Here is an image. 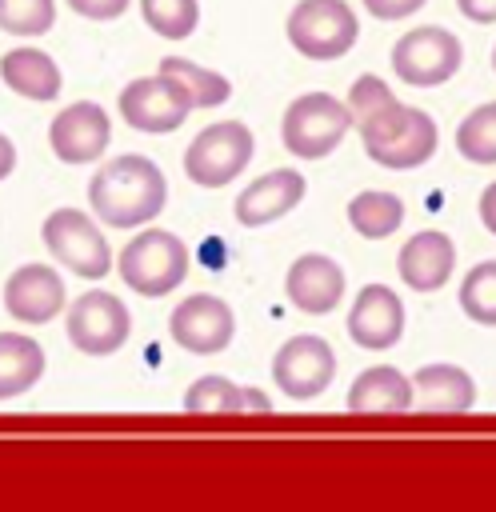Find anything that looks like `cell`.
<instances>
[{
	"label": "cell",
	"mask_w": 496,
	"mask_h": 512,
	"mask_svg": "<svg viewBox=\"0 0 496 512\" xmlns=\"http://www.w3.org/2000/svg\"><path fill=\"white\" fill-rule=\"evenodd\" d=\"M88 204H92L96 220H104L112 228H140L164 212L168 180L156 160L128 152V156H116L96 168V176L88 180Z\"/></svg>",
	"instance_id": "6da1fadb"
},
{
	"label": "cell",
	"mask_w": 496,
	"mask_h": 512,
	"mask_svg": "<svg viewBox=\"0 0 496 512\" xmlns=\"http://www.w3.org/2000/svg\"><path fill=\"white\" fill-rule=\"evenodd\" d=\"M116 268H120V280L132 292L156 300V296H168L172 288L184 284V276H188V248L168 228H144V232H136L120 248Z\"/></svg>",
	"instance_id": "7a4b0ae2"
},
{
	"label": "cell",
	"mask_w": 496,
	"mask_h": 512,
	"mask_svg": "<svg viewBox=\"0 0 496 512\" xmlns=\"http://www.w3.org/2000/svg\"><path fill=\"white\" fill-rule=\"evenodd\" d=\"M352 128V112L332 92H304L284 108L280 140L296 160H324Z\"/></svg>",
	"instance_id": "3957f363"
},
{
	"label": "cell",
	"mask_w": 496,
	"mask_h": 512,
	"mask_svg": "<svg viewBox=\"0 0 496 512\" xmlns=\"http://www.w3.org/2000/svg\"><path fill=\"white\" fill-rule=\"evenodd\" d=\"M252 148H256V140L244 120H216V124L200 128L192 136V144L184 148V172L200 188H224L248 168Z\"/></svg>",
	"instance_id": "277c9868"
},
{
	"label": "cell",
	"mask_w": 496,
	"mask_h": 512,
	"mask_svg": "<svg viewBox=\"0 0 496 512\" xmlns=\"http://www.w3.org/2000/svg\"><path fill=\"white\" fill-rule=\"evenodd\" d=\"M44 248L80 280H104L112 272V248L100 224L80 208H52L40 224Z\"/></svg>",
	"instance_id": "5b68a950"
},
{
	"label": "cell",
	"mask_w": 496,
	"mask_h": 512,
	"mask_svg": "<svg viewBox=\"0 0 496 512\" xmlns=\"http://www.w3.org/2000/svg\"><path fill=\"white\" fill-rule=\"evenodd\" d=\"M288 44L308 60H340L360 36V20L344 0H300L288 12Z\"/></svg>",
	"instance_id": "8992f818"
},
{
	"label": "cell",
	"mask_w": 496,
	"mask_h": 512,
	"mask_svg": "<svg viewBox=\"0 0 496 512\" xmlns=\"http://www.w3.org/2000/svg\"><path fill=\"white\" fill-rule=\"evenodd\" d=\"M460 64H464V48L456 32L440 24H420L392 44V72L412 88H436L452 80Z\"/></svg>",
	"instance_id": "52a82bcc"
},
{
	"label": "cell",
	"mask_w": 496,
	"mask_h": 512,
	"mask_svg": "<svg viewBox=\"0 0 496 512\" xmlns=\"http://www.w3.org/2000/svg\"><path fill=\"white\" fill-rule=\"evenodd\" d=\"M68 340L76 352L84 356H112L124 348L128 332H132V316H128V304L104 288H92L84 296L72 300L68 308Z\"/></svg>",
	"instance_id": "ba28073f"
},
{
	"label": "cell",
	"mask_w": 496,
	"mask_h": 512,
	"mask_svg": "<svg viewBox=\"0 0 496 512\" xmlns=\"http://www.w3.org/2000/svg\"><path fill=\"white\" fill-rule=\"evenodd\" d=\"M272 380L288 400H316L336 380V352L324 336H288L272 356Z\"/></svg>",
	"instance_id": "9c48e42d"
},
{
	"label": "cell",
	"mask_w": 496,
	"mask_h": 512,
	"mask_svg": "<svg viewBox=\"0 0 496 512\" xmlns=\"http://www.w3.org/2000/svg\"><path fill=\"white\" fill-rule=\"evenodd\" d=\"M188 112H192V100H188L184 88H180L172 76H164V72L140 76V80L124 84V92H120V116H124V124L136 128V132H152V136L176 132V128L188 120Z\"/></svg>",
	"instance_id": "30bf717a"
},
{
	"label": "cell",
	"mask_w": 496,
	"mask_h": 512,
	"mask_svg": "<svg viewBox=\"0 0 496 512\" xmlns=\"http://www.w3.org/2000/svg\"><path fill=\"white\" fill-rule=\"evenodd\" d=\"M168 332L172 340L184 348V352H196V356H212V352H224L236 336V316L228 308V300L212 296V292H192L184 296L172 316H168Z\"/></svg>",
	"instance_id": "8fae6325"
},
{
	"label": "cell",
	"mask_w": 496,
	"mask_h": 512,
	"mask_svg": "<svg viewBox=\"0 0 496 512\" xmlns=\"http://www.w3.org/2000/svg\"><path fill=\"white\" fill-rule=\"evenodd\" d=\"M112 140V120L96 100H76L48 124V144L64 164H92Z\"/></svg>",
	"instance_id": "7c38bea8"
},
{
	"label": "cell",
	"mask_w": 496,
	"mask_h": 512,
	"mask_svg": "<svg viewBox=\"0 0 496 512\" xmlns=\"http://www.w3.org/2000/svg\"><path fill=\"white\" fill-rule=\"evenodd\" d=\"M64 300H68L64 280L48 264H20L4 280V308L20 324H48V320H56L64 312Z\"/></svg>",
	"instance_id": "4fadbf2b"
},
{
	"label": "cell",
	"mask_w": 496,
	"mask_h": 512,
	"mask_svg": "<svg viewBox=\"0 0 496 512\" xmlns=\"http://www.w3.org/2000/svg\"><path fill=\"white\" fill-rule=\"evenodd\" d=\"M348 336L368 352H388L404 336V300L384 284H364L348 308Z\"/></svg>",
	"instance_id": "5bb4252c"
},
{
	"label": "cell",
	"mask_w": 496,
	"mask_h": 512,
	"mask_svg": "<svg viewBox=\"0 0 496 512\" xmlns=\"http://www.w3.org/2000/svg\"><path fill=\"white\" fill-rule=\"evenodd\" d=\"M288 300L308 316H328L344 296V268L324 252H304L288 264L284 276Z\"/></svg>",
	"instance_id": "9a60e30c"
},
{
	"label": "cell",
	"mask_w": 496,
	"mask_h": 512,
	"mask_svg": "<svg viewBox=\"0 0 496 512\" xmlns=\"http://www.w3.org/2000/svg\"><path fill=\"white\" fill-rule=\"evenodd\" d=\"M308 184L296 168H272L264 176H256L240 196H236V220L244 228H264L280 216H288L300 200H304Z\"/></svg>",
	"instance_id": "2e32d148"
},
{
	"label": "cell",
	"mask_w": 496,
	"mask_h": 512,
	"mask_svg": "<svg viewBox=\"0 0 496 512\" xmlns=\"http://www.w3.org/2000/svg\"><path fill=\"white\" fill-rule=\"evenodd\" d=\"M452 268H456V244H452V236L440 232V228H424V232L408 236L404 248H400V256H396L400 280H404L408 288H416V292H436V288H444L448 276H452Z\"/></svg>",
	"instance_id": "e0dca14e"
},
{
	"label": "cell",
	"mask_w": 496,
	"mask_h": 512,
	"mask_svg": "<svg viewBox=\"0 0 496 512\" xmlns=\"http://www.w3.org/2000/svg\"><path fill=\"white\" fill-rule=\"evenodd\" d=\"M436 144H440L436 120H432L424 108H408L404 120H400V128H392V132H388L384 140H376V144H364V152H368L376 164H384V168H392V172H404V168L428 164L432 152H436Z\"/></svg>",
	"instance_id": "ac0fdd59"
},
{
	"label": "cell",
	"mask_w": 496,
	"mask_h": 512,
	"mask_svg": "<svg viewBox=\"0 0 496 512\" xmlns=\"http://www.w3.org/2000/svg\"><path fill=\"white\" fill-rule=\"evenodd\" d=\"M344 104H348L352 128L360 132L364 144L384 140L392 128H400V120H404V112H408V104H400V100L392 96V88H388L380 76H372V72H364V76L352 80Z\"/></svg>",
	"instance_id": "d6986e66"
},
{
	"label": "cell",
	"mask_w": 496,
	"mask_h": 512,
	"mask_svg": "<svg viewBox=\"0 0 496 512\" xmlns=\"http://www.w3.org/2000/svg\"><path fill=\"white\" fill-rule=\"evenodd\" d=\"M412 380V404L424 412H468L476 404V380L460 364H424Z\"/></svg>",
	"instance_id": "ffe728a7"
},
{
	"label": "cell",
	"mask_w": 496,
	"mask_h": 512,
	"mask_svg": "<svg viewBox=\"0 0 496 512\" xmlns=\"http://www.w3.org/2000/svg\"><path fill=\"white\" fill-rule=\"evenodd\" d=\"M0 76H4V84H8L16 96L40 100V104H44V100H56L60 88H64L56 60H52L48 52H40V48H8V52L0 56Z\"/></svg>",
	"instance_id": "44dd1931"
},
{
	"label": "cell",
	"mask_w": 496,
	"mask_h": 512,
	"mask_svg": "<svg viewBox=\"0 0 496 512\" xmlns=\"http://www.w3.org/2000/svg\"><path fill=\"white\" fill-rule=\"evenodd\" d=\"M352 412H408L412 408V380L392 364L364 368L348 388Z\"/></svg>",
	"instance_id": "7402d4cb"
},
{
	"label": "cell",
	"mask_w": 496,
	"mask_h": 512,
	"mask_svg": "<svg viewBox=\"0 0 496 512\" xmlns=\"http://www.w3.org/2000/svg\"><path fill=\"white\" fill-rule=\"evenodd\" d=\"M44 348L24 332H0V400L24 396L44 376Z\"/></svg>",
	"instance_id": "603a6c76"
},
{
	"label": "cell",
	"mask_w": 496,
	"mask_h": 512,
	"mask_svg": "<svg viewBox=\"0 0 496 512\" xmlns=\"http://www.w3.org/2000/svg\"><path fill=\"white\" fill-rule=\"evenodd\" d=\"M348 224L364 240H384L404 224V200L396 192H380V188L356 192L348 200Z\"/></svg>",
	"instance_id": "cb8c5ba5"
},
{
	"label": "cell",
	"mask_w": 496,
	"mask_h": 512,
	"mask_svg": "<svg viewBox=\"0 0 496 512\" xmlns=\"http://www.w3.org/2000/svg\"><path fill=\"white\" fill-rule=\"evenodd\" d=\"M160 72L172 76V80L184 88V96L192 100V108H216V104H224V100L232 96V84H228L220 72L200 68L196 60L164 56V60H160Z\"/></svg>",
	"instance_id": "d4e9b609"
},
{
	"label": "cell",
	"mask_w": 496,
	"mask_h": 512,
	"mask_svg": "<svg viewBox=\"0 0 496 512\" xmlns=\"http://www.w3.org/2000/svg\"><path fill=\"white\" fill-rule=\"evenodd\" d=\"M456 148L472 164H496V100L472 108L456 128Z\"/></svg>",
	"instance_id": "484cf974"
},
{
	"label": "cell",
	"mask_w": 496,
	"mask_h": 512,
	"mask_svg": "<svg viewBox=\"0 0 496 512\" xmlns=\"http://www.w3.org/2000/svg\"><path fill=\"white\" fill-rule=\"evenodd\" d=\"M140 16L156 36L184 40L200 24V4L196 0H140Z\"/></svg>",
	"instance_id": "4316f807"
},
{
	"label": "cell",
	"mask_w": 496,
	"mask_h": 512,
	"mask_svg": "<svg viewBox=\"0 0 496 512\" xmlns=\"http://www.w3.org/2000/svg\"><path fill=\"white\" fill-rule=\"evenodd\" d=\"M460 308L468 320L496 328V260H480L460 280Z\"/></svg>",
	"instance_id": "83f0119b"
},
{
	"label": "cell",
	"mask_w": 496,
	"mask_h": 512,
	"mask_svg": "<svg viewBox=\"0 0 496 512\" xmlns=\"http://www.w3.org/2000/svg\"><path fill=\"white\" fill-rule=\"evenodd\" d=\"M184 408L188 412H240V384H232L220 372H208L188 384Z\"/></svg>",
	"instance_id": "f1b7e54d"
},
{
	"label": "cell",
	"mask_w": 496,
	"mask_h": 512,
	"mask_svg": "<svg viewBox=\"0 0 496 512\" xmlns=\"http://www.w3.org/2000/svg\"><path fill=\"white\" fill-rule=\"evenodd\" d=\"M56 20V0H0V28L12 36H44Z\"/></svg>",
	"instance_id": "f546056e"
},
{
	"label": "cell",
	"mask_w": 496,
	"mask_h": 512,
	"mask_svg": "<svg viewBox=\"0 0 496 512\" xmlns=\"http://www.w3.org/2000/svg\"><path fill=\"white\" fill-rule=\"evenodd\" d=\"M132 0H68V8L76 16H88V20H116L128 12Z\"/></svg>",
	"instance_id": "4dcf8cb0"
},
{
	"label": "cell",
	"mask_w": 496,
	"mask_h": 512,
	"mask_svg": "<svg viewBox=\"0 0 496 512\" xmlns=\"http://www.w3.org/2000/svg\"><path fill=\"white\" fill-rule=\"evenodd\" d=\"M376 20H404V16H416L428 0H360Z\"/></svg>",
	"instance_id": "1f68e13d"
},
{
	"label": "cell",
	"mask_w": 496,
	"mask_h": 512,
	"mask_svg": "<svg viewBox=\"0 0 496 512\" xmlns=\"http://www.w3.org/2000/svg\"><path fill=\"white\" fill-rule=\"evenodd\" d=\"M456 8L476 24H496V0H456Z\"/></svg>",
	"instance_id": "d6a6232c"
},
{
	"label": "cell",
	"mask_w": 496,
	"mask_h": 512,
	"mask_svg": "<svg viewBox=\"0 0 496 512\" xmlns=\"http://www.w3.org/2000/svg\"><path fill=\"white\" fill-rule=\"evenodd\" d=\"M480 220H484V228L496 236V180L480 192Z\"/></svg>",
	"instance_id": "836d02e7"
},
{
	"label": "cell",
	"mask_w": 496,
	"mask_h": 512,
	"mask_svg": "<svg viewBox=\"0 0 496 512\" xmlns=\"http://www.w3.org/2000/svg\"><path fill=\"white\" fill-rule=\"evenodd\" d=\"M248 408L268 412V408H272V400H268L264 392H256V388H240V412H248Z\"/></svg>",
	"instance_id": "e575fe53"
},
{
	"label": "cell",
	"mask_w": 496,
	"mask_h": 512,
	"mask_svg": "<svg viewBox=\"0 0 496 512\" xmlns=\"http://www.w3.org/2000/svg\"><path fill=\"white\" fill-rule=\"evenodd\" d=\"M12 168H16V144L0 132V180H4V176H12Z\"/></svg>",
	"instance_id": "d590c367"
},
{
	"label": "cell",
	"mask_w": 496,
	"mask_h": 512,
	"mask_svg": "<svg viewBox=\"0 0 496 512\" xmlns=\"http://www.w3.org/2000/svg\"><path fill=\"white\" fill-rule=\"evenodd\" d=\"M492 68H496V48H492Z\"/></svg>",
	"instance_id": "8d00e7d4"
}]
</instances>
